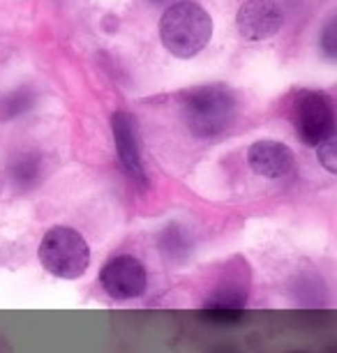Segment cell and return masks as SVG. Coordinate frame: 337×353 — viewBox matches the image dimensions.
Here are the masks:
<instances>
[{"label":"cell","mask_w":337,"mask_h":353,"mask_svg":"<svg viewBox=\"0 0 337 353\" xmlns=\"http://www.w3.org/2000/svg\"><path fill=\"white\" fill-rule=\"evenodd\" d=\"M111 130H114V141L118 157H121L123 169L136 185L146 188L148 178L143 171L141 150H139V137H136V123L127 111H116L111 118Z\"/></svg>","instance_id":"cell-7"},{"label":"cell","mask_w":337,"mask_h":353,"mask_svg":"<svg viewBox=\"0 0 337 353\" xmlns=\"http://www.w3.org/2000/svg\"><path fill=\"white\" fill-rule=\"evenodd\" d=\"M319 162L323 164V169H326V171H330V173L337 171V152H335L333 139L319 145Z\"/></svg>","instance_id":"cell-12"},{"label":"cell","mask_w":337,"mask_h":353,"mask_svg":"<svg viewBox=\"0 0 337 353\" xmlns=\"http://www.w3.org/2000/svg\"><path fill=\"white\" fill-rule=\"evenodd\" d=\"M247 162L263 178H284L294 171V152L280 141H256L249 145Z\"/></svg>","instance_id":"cell-9"},{"label":"cell","mask_w":337,"mask_h":353,"mask_svg":"<svg viewBox=\"0 0 337 353\" xmlns=\"http://www.w3.org/2000/svg\"><path fill=\"white\" fill-rule=\"evenodd\" d=\"M162 44L178 58L196 56L213 35V21L201 5L181 0L164 12L160 21Z\"/></svg>","instance_id":"cell-1"},{"label":"cell","mask_w":337,"mask_h":353,"mask_svg":"<svg viewBox=\"0 0 337 353\" xmlns=\"http://www.w3.org/2000/svg\"><path fill=\"white\" fill-rule=\"evenodd\" d=\"M30 102H32V95L28 90H17V92H12L10 97H5L3 113L5 116H14V113H21L28 109Z\"/></svg>","instance_id":"cell-11"},{"label":"cell","mask_w":337,"mask_h":353,"mask_svg":"<svg viewBox=\"0 0 337 353\" xmlns=\"http://www.w3.org/2000/svg\"><path fill=\"white\" fill-rule=\"evenodd\" d=\"M333 37H335L333 23H328L326 32H323V46H326V53H328V56H335V42H333Z\"/></svg>","instance_id":"cell-13"},{"label":"cell","mask_w":337,"mask_h":353,"mask_svg":"<svg viewBox=\"0 0 337 353\" xmlns=\"http://www.w3.org/2000/svg\"><path fill=\"white\" fill-rule=\"evenodd\" d=\"M294 353H305V351H294Z\"/></svg>","instance_id":"cell-14"},{"label":"cell","mask_w":337,"mask_h":353,"mask_svg":"<svg viewBox=\"0 0 337 353\" xmlns=\"http://www.w3.org/2000/svg\"><path fill=\"white\" fill-rule=\"evenodd\" d=\"M222 353H229V351H222Z\"/></svg>","instance_id":"cell-16"},{"label":"cell","mask_w":337,"mask_h":353,"mask_svg":"<svg viewBox=\"0 0 337 353\" xmlns=\"http://www.w3.org/2000/svg\"><path fill=\"white\" fill-rule=\"evenodd\" d=\"M292 113H294L296 132H298L300 141L305 145L319 148L321 143L333 139L335 113H333V104H330V99L323 92H314V90L298 92L294 99Z\"/></svg>","instance_id":"cell-4"},{"label":"cell","mask_w":337,"mask_h":353,"mask_svg":"<svg viewBox=\"0 0 337 353\" xmlns=\"http://www.w3.org/2000/svg\"><path fill=\"white\" fill-rule=\"evenodd\" d=\"M100 284L111 301L125 303L132 298H141L148 289L146 268L139 259L130 254L111 256L100 270Z\"/></svg>","instance_id":"cell-5"},{"label":"cell","mask_w":337,"mask_h":353,"mask_svg":"<svg viewBox=\"0 0 337 353\" xmlns=\"http://www.w3.org/2000/svg\"><path fill=\"white\" fill-rule=\"evenodd\" d=\"M247 284V263H241V270H231L224 275L222 284L217 286L215 293L203 305V314L215 319V321H236L243 314V310H245Z\"/></svg>","instance_id":"cell-6"},{"label":"cell","mask_w":337,"mask_h":353,"mask_svg":"<svg viewBox=\"0 0 337 353\" xmlns=\"http://www.w3.org/2000/svg\"><path fill=\"white\" fill-rule=\"evenodd\" d=\"M155 3H162V0H155Z\"/></svg>","instance_id":"cell-15"},{"label":"cell","mask_w":337,"mask_h":353,"mask_svg":"<svg viewBox=\"0 0 337 353\" xmlns=\"http://www.w3.org/2000/svg\"><path fill=\"white\" fill-rule=\"evenodd\" d=\"M39 171H42V159L35 152H23L10 166L12 183H17L21 190H28L39 181Z\"/></svg>","instance_id":"cell-10"},{"label":"cell","mask_w":337,"mask_h":353,"mask_svg":"<svg viewBox=\"0 0 337 353\" xmlns=\"http://www.w3.org/2000/svg\"><path fill=\"white\" fill-rule=\"evenodd\" d=\"M236 97L224 85H203L185 97L183 116L190 132L199 139H213L227 132L236 121Z\"/></svg>","instance_id":"cell-2"},{"label":"cell","mask_w":337,"mask_h":353,"mask_svg":"<svg viewBox=\"0 0 337 353\" xmlns=\"http://www.w3.org/2000/svg\"><path fill=\"white\" fill-rule=\"evenodd\" d=\"M37 256L49 275L61 279L83 277L90 265V248L85 238L76 229L63 224L44 233Z\"/></svg>","instance_id":"cell-3"},{"label":"cell","mask_w":337,"mask_h":353,"mask_svg":"<svg viewBox=\"0 0 337 353\" xmlns=\"http://www.w3.org/2000/svg\"><path fill=\"white\" fill-rule=\"evenodd\" d=\"M282 10L273 0H247L236 17L238 30L245 39H268L282 28Z\"/></svg>","instance_id":"cell-8"}]
</instances>
